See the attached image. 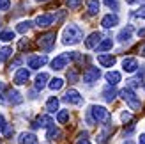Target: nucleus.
<instances>
[{
	"label": "nucleus",
	"mask_w": 145,
	"mask_h": 144,
	"mask_svg": "<svg viewBox=\"0 0 145 144\" xmlns=\"http://www.w3.org/2000/svg\"><path fill=\"white\" fill-rule=\"evenodd\" d=\"M82 39H83V30L78 25L71 23L64 28V32H62V43L64 45H78Z\"/></svg>",
	"instance_id": "nucleus-1"
},
{
	"label": "nucleus",
	"mask_w": 145,
	"mask_h": 144,
	"mask_svg": "<svg viewBox=\"0 0 145 144\" xmlns=\"http://www.w3.org/2000/svg\"><path fill=\"white\" fill-rule=\"evenodd\" d=\"M89 121L90 123H108L110 121V114H108V110L105 109V107L101 105H92L89 109Z\"/></svg>",
	"instance_id": "nucleus-2"
},
{
	"label": "nucleus",
	"mask_w": 145,
	"mask_h": 144,
	"mask_svg": "<svg viewBox=\"0 0 145 144\" xmlns=\"http://www.w3.org/2000/svg\"><path fill=\"white\" fill-rule=\"evenodd\" d=\"M120 98L124 100V102L131 107V110H140L142 109V102H140V98L135 94V91L133 89H129V87H124L120 91Z\"/></svg>",
	"instance_id": "nucleus-3"
},
{
	"label": "nucleus",
	"mask_w": 145,
	"mask_h": 144,
	"mask_svg": "<svg viewBox=\"0 0 145 144\" xmlns=\"http://www.w3.org/2000/svg\"><path fill=\"white\" fill-rule=\"evenodd\" d=\"M37 45L42 50H52L55 46V32H46L37 38Z\"/></svg>",
	"instance_id": "nucleus-4"
},
{
	"label": "nucleus",
	"mask_w": 145,
	"mask_h": 144,
	"mask_svg": "<svg viewBox=\"0 0 145 144\" xmlns=\"http://www.w3.org/2000/svg\"><path fill=\"white\" fill-rule=\"evenodd\" d=\"M101 77V69L99 68H87L85 69V73H83V82L85 84H92V82H97V78Z\"/></svg>",
	"instance_id": "nucleus-5"
},
{
	"label": "nucleus",
	"mask_w": 145,
	"mask_h": 144,
	"mask_svg": "<svg viewBox=\"0 0 145 144\" xmlns=\"http://www.w3.org/2000/svg\"><path fill=\"white\" fill-rule=\"evenodd\" d=\"M64 102L69 103V105H82L83 98L80 96V92H78L76 89H69L66 94H64Z\"/></svg>",
	"instance_id": "nucleus-6"
},
{
	"label": "nucleus",
	"mask_w": 145,
	"mask_h": 144,
	"mask_svg": "<svg viewBox=\"0 0 145 144\" xmlns=\"http://www.w3.org/2000/svg\"><path fill=\"white\" fill-rule=\"evenodd\" d=\"M46 62H48L46 55H34V57L28 59V68H30V69H39V68L44 66Z\"/></svg>",
	"instance_id": "nucleus-7"
},
{
	"label": "nucleus",
	"mask_w": 145,
	"mask_h": 144,
	"mask_svg": "<svg viewBox=\"0 0 145 144\" xmlns=\"http://www.w3.org/2000/svg\"><path fill=\"white\" fill-rule=\"evenodd\" d=\"M28 78H30V71H28L27 68H20L16 73H14V84L23 85V84H27Z\"/></svg>",
	"instance_id": "nucleus-8"
},
{
	"label": "nucleus",
	"mask_w": 145,
	"mask_h": 144,
	"mask_svg": "<svg viewBox=\"0 0 145 144\" xmlns=\"http://www.w3.org/2000/svg\"><path fill=\"white\" fill-rule=\"evenodd\" d=\"M67 61H69V57H67V54L57 55L55 59L52 61V68H53L55 71H60V69H64V68L67 66Z\"/></svg>",
	"instance_id": "nucleus-9"
},
{
	"label": "nucleus",
	"mask_w": 145,
	"mask_h": 144,
	"mask_svg": "<svg viewBox=\"0 0 145 144\" xmlns=\"http://www.w3.org/2000/svg\"><path fill=\"white\" fill-rule=\"evenodd\" d=\"M136 68H138V61H136L135 57H126V59L122 61V69H124L126 73H135Z\"/></svg>",
	"instance_id": "nucleus-10"
},
{
	"label": "nucleus",
	"mask_w": 145,
	"mask_h": 144,
	"mask_svg": "<svg viewBox=\"0 0 145 144\" xmlns=\"http://www.w3.org/2000/svg\"><path fill=\"white\" fill-rule=\"evenodd\" d=\"M101 25H103L105 28H113L115 25H119V16H117V14H106V16L103 18V20H101Z\"/></svg>",
	"instance_id": "nucleus-11"
},
{
	"label": "nucleus",
	"mask_w": 145,
	"mask_h": 144,
	"mask_svg": "<svg viewBox=\"0 0 145 144\" xmlns=\"http://www.w3.org/2000/svg\"><path fill=\"white\" fill-rule=\"evenodd\" d=\"M53 23V16L52 14H39L37 18H35V25L41 27V28H46Z\"/></svg>",
	"instance_id": "nucleus-12"
},
{
	"label": "nucleus",
	"mask_w": 145,
	"mask_h": 144,
	"mask_svg": "<svg viewBox=\"0 0 145 144\" xmlns=\"http://www.w3.org/2000/svg\"><path fill=\"white\" fill-rule=\"evenodd\" d=\"M18 142H20V144H39L37 137H35L32 132H23V133H20Z\"/></svg>",
	"instance_id": "nucleus-13"
},
{
	"label": "nucleus",
	"mask_w": 145,
	"mask_h": 144,
	"mask_svg": "<svg viewBox=\"0 0 145 144\" xmlns=\"http://www.w3.org/2000/svg\"><path fill=\"white\" fill-rule=\"evenodd\" d=\"M53 126V119L50 116H39L34 123V128H50Z\"/></svg>",
	"instance_id": "nucleus-14"
},
{
	"label": "nucleus",
	"mask_w": 145,
	"mask_h": 144,
	"mask_svg": "<svg viewBox=\"0 0 145 144\" xmlns=\"http://www.w3.org/2000/svg\"><path fill=\"white\" fill-rule=\"evenodd\" d=\"M99 43H101V34L99 32H92L89 38L85 39V46L87 48H96Z\"/></svg>",
	"instance_id": "nucleus-15"
},
{
	"label": "nucleus",
	"mask_w": 145,
	"mask_h": 144,
	"mask_svg": "<svg viewBox=\"0 0 145 144\" xmlns=\"http://www.w3.org/2000/svg\"><path fill=\"white\" fill-rule=\"evenodd\" d=\"M97 62H99L103 68H112L113 64L117 62V59H115L113 55H99V57H97Z\"/></svg>",
	"instance_id": "nucleus-16"
},
{
	"label": "nucleus",
	"mask_w": 145,
	"mask_h": 144,
	"mask_svg": "<svg viewBox=\"0 0 145 144\" xmlns=\"http://www.w3.org/2000/svg\"><path fill=\"white\" fill-rule=\"evenodd\" d=\"M48 78H50L48 73H39L37 77H35V89H37V91H42V89H44Z\"/></svg>",
	"instance_id": "nucleus-17"
},
{
	"label": "nucleus",
	"mask_w": 145,
	"mask_h": 144,
	"mask_svg": "<svg viewBox=\"0 0 145 144\" xmlns=\"http://www.w3.org/2000/svg\"><path fill=\"white\" fill-rule=\"evenodd\" d=\"M7 96H9V98H7V102H9L11 105H20L21 102H23V96H21L18 91H12L11 89L9 92H7Z\"/></svg>",
	"instance_id": "nucleus-18"
},
{
	"label": "nucleus",
	"mask_w": 145,
	"mask_h": 144,
	"mask_svg": "<svg viewBox=\"0 0 145 144\" xmlns=\"http://www.w3.org/2000/svg\"><path fill=\"white\" fill-rule=\"evenodd\" d=\"M105 78L108 80V84L113 87V85H117L120 82V73H119V71H108V73L105 75Z\"/></svg>",
	"instance_id": "nucleus-19"
},
{
	"label": "nucleus",
	"mask_w": 145,
	"mask_h": 144,
	"mask_svg": "<svg viewBox=\"0 0 145 144\" xmlns=\"http://www.w3.org/2000/svg\"><path fill=\"white\" fill-rule=\"evenodd\" d=\"M99 0H87V11H89L90 16H94V14L99 13Z\"/></svg>",
	"instance_id": "nucleus-20"
},
{
	"label": "nucleus",
	"mask_w": 145,
	"mask_h": 144,
	"mask_svg": "<svg viewBox=\"0 0 145 144\" xmlns=\"http://www.w3.org/2000/svg\"><path fill=\"white\" fill-rule=\"evenodd\" d=\"M131 34H133V27L122 28V30L119 32V36H117V39H119L120 43H126V41H129V39H131Z\"/></svg>",
	"instance_id": "nucleus-21"
},
{
	"label": "nucleus",
	"mask_w": 145,
	"mask_h": 144,
	"mask_svg": "<svg viewBox=\"0 0 145 144\" xmlns=\"http://www.w3.org/2000/svg\"><path fill=\"white\" fill-rule=\"evenodd\" d=\"M46 110H48L50 114H53V112L59 110V98H57V96H52V98H50L48 102H46Z\"/></svg>",
	"instance_id": "nucleus-22"
},
{
	"label": "nucleus",
	"mask_w": 145,
	"mask_h": 144,
	"mask_svg": "<svg viewBox=\"0 0 145 144\" xmlns=\"http://www.w3.org/2000/svg\"><path fill=\"white\" fill-rule=\"evenodd\" d=\"M112 46H113V41L112 39H103L99 43V45L96 46V52H108V50H112Z\"/></svg>",
	"instance_id": "nucleus-23"
},
{
	"label": "nucleus",
	"mask_w": 145,
	"mask_h": 144,
	"mask_svg": "<svg viewBox=\"0 0 145 144\" xmlns=\"http://www.w3.org/2000/svg\"><path fill=\"white\" fill-rule=\"evenodd\" d=\"M112 132H113V126H112V125H106V126H105V130L97 135V142H99V144H105V142H106V137H108V135H110Z\"/></svg>",
	"instance_id": "nucleus-24"
},
{
	"label": "nucleus",
	"mask_w": 145,
	"mask_h": 144,
	"mask_svg": "<svg viewBox=\"0 0 145 144\" xmlns=\"http://www.w3.org/2000/svg\"><path fill=\"white\" fill-rule=\"evenodd\" d=\"M46 137H48L50 141H57V139H60V137H62V132L59 130V128H55V125H53V126H50V128H48Z\"/></svg>",
	"instance_id": "nucleus-25"
},
{
	"label": "nucleus",
	"mask_w": 145,
	"mask_h": 144,
	"mask_svg": "<svg viewBox=\"0 0 145 144\" xmlns=\"http://www.w3.org/2000/svg\"><path fill=\"white\" fill-rule=\"evenodd\" d=\"M30 27H32V21H20L18 23V27H16V32H20V34H25V32H28L30 30Z\"/></svg>",
	"instance_id": "nucleus-26"
},
{
	"label": "nucleus",
	"mask_w": 145,
	"mask_h": 144,
	"mask_svg": "<svg viewBox=\"0 0 145 144\" xmlns=\"http://www.w3.org/2000/svg\"><path fill=\"white\" fill-rule=\"evenodd\" d=\"M115 94H117V92H115V89L112 87V85L103 91V98L106 100V102H113V100H115Z\"/></svg>",
	"instance_id": "nucleus-27"
},
{
	"label": "nucleus",
	"mask_w": 145,
	"mask_h": 144,
	"mask_svg": "<svg viewBox=\"0 0 145 144\" xmlns=\"http://www.w3.org/2000/svg\"><path fill=\"white\" fill-rule=\"evenodd\" d=\"M11 55H12V48H11V46H4V48H0V62L7 61Z\"/></svg>",
	"instance_id": "nucleus-28"
},
{
	"label": "nucleus",
	"mask_w": 145,
	"mask_h": 144,
	"mask_svg": "<svg viewBox=\"0 0 145 144\" xmlns=\"http://www.w3.org/2000/svg\"><path fill=\"white\" fill-rule=\"evenodd\" d=\"M48 85H50V89H52V91H59V89L64 87V80H62V78H53Z\"/></svg>",
	"instance_id": "nucleus-29"
},
{
	"label": "nucleus",
	"mask_w": 145,
	"mask_h": 144,
	"mask_svg": "<svg viewBox=\"0 0 145 144\" xmlns=\"http://www.w3.org/2000/svg\"><path fill=\"white\" fill-rule=\"evenodd\" d=\"M57 121H59L60 125L67 123L69 121V110H59V114H57Z\"/></svg>",
	"instance_id": "nucleus-30"
},
{
	"label": "nucleus",
	"mask_w": 145,
	"mask_h": 144,
	"mask_svg": "<svg viewBox=\"0 0 145 144\" xmlns=\"http://www.w3.org/2000/svg\"><path fill=\"white\" fill-rule=\"evenodd\" d=\"M11 39H14L12 30H2L0 32V41H11Z\"/></svg>",
	"instance_id": "nucleus-31"
},
{
	"label": "nucleus",
	"mask_w": 145,
	"mask_h": 144,
	"mask_svg": "<svg viewBox=\"0 0 145 144\" xmlns=\"http://www.w3.org/2000/svg\"><path fill=\"white\" fill-rule=\"evenodd\" d=\"M67 80H69V82H78V73H76V69L71 68V69L67 71Z\"/></svg>",
	"instance_id": "nucleus-32"
},
{
	"label": "nucleus",
	"mask_w": 145,
	"mask_h": 144,
	"mask_svg": "<svg viewBox=\"0 0 145 144\" xmlns=\"http://www.w3.org/2000/svg\"><path fill=\"white\" fill-rule=\"evenodd\" d=\"M67 5H69V9L72 11H76L80 5H82V0H67Z\"/></svg>",
	"instance_id": "nucleus-33"
},
{
	"label": "nucleus",
	"mask_w": 145,
	"mask_h": 144,
	"mask_svg": "<svg viewBox=\"0 0 145 144\" xmlns=\"http://www.w3.org/2000/svg\"><path fill=\"white\" fill-rule=\"evenodd\" d=\"M105 4H106V7H110V9H113V11L119 9V2H117V0H105Z\"/></svg>",
	"instance_id": "nucleus-34"
},
{
	"label": "nucleus",
	"mask_w": 145,
	"mask_h": 144,
	"mask_svg": "<svg viewBox=\"0 0 145 144\" xmlns=\"http://www.w3.org/2000/svg\"><path fill=\"white\" fill-rule=\"evenodd\" d=\"M120 119H122V123H131L133 116H131L129 112H122V114H120Z\"/></svg>",
	"instance_id": "nucleus-35"
},
{
	"label": "nucleus",
	"mask_w": 145,
	"mask_h": 144,
	"mask_svg": "<svg viewBox=\"0 0 145 144\" xmlns=\"http://www.w3.org/2000/svg\"><path fill=\"white\" fill-rule=\"evenodd\" d=\"M11 7V2L9 0H0V11H7Z\"/></svg>",
	"instance_id": "nucleus-36"
},
{
	"label": "nucleus",
	"mask_w": 145,
	"mask_h": 144,
	"mask_svg": "<svg viewBox=\"0 0 145 144\" xmlns=\"http://www.w3.org/2000/svg\"><path fill=\"white\" fill-rule=\"evenodd\" d=\"M76 144H90V141L87 139V133H82V135H80V139L76 141Z\"/></svg>",
	"instance_id": "nucleus-37"
},
{
	"label": "nucleus",
	"mask_w": 145,
	"mask_h": 144,
	"mask_svg": "<svg viewBox=\"0 0 145 144\" xmlns=\"http://www.w3.org/2000/svg\"><path fill=\"white\" fill-rule=\"evenodd\" d=\"M5 128H7V125H5V119H4V116L0 114V133H4L5 132Z\"/></svg>",
	"instance_id": "nucleus-38"
},
{
	"label": "nucleus",
	"mask_w": 145,
	"mask_h": 144,
	"mask_svg": "<svg viewBox=\"0 0 145 144\" xmlns=\"http://www.w3.org/2000/svg\"><path fill=\"white\" fill-rule=\"evenodd\" d=\"M135 14H136V16H138V18H145V5H143V7H140V9L136 11Z\"/></svg>",
	"instance_id": "nucleus-39"
},
{
	"label": "nucleus",
	"mask_w": 145,
	"mask_h": 144,
	"mask_svg": "<svg viewBox=\"0 0 145 144\" xmlns=\"http://www.w3.org/2000/svg\"><path fill=\"white\" fill-rule=\"evenodd\" d=\"M4 89H5L4 82H0V102H4V100H2V92H4Z\"/></svg>",
	"instance_id": "nucleus-40"
},
{
	"label": "nucleus",
	"mask_w": 145,
	"mask_h": 144,
	"mask_svg": "<svg viewBox=\"0 0 145 144\" xmlns=\"http://www.w3.org/2000/svg\"><path fill=\"white\" fill-rule=\"evenodd\" d=\"M138 144H145V133L140 135V139H138Z\"/></svg>",
	"instance_id": "nucleus-41"
},
{
	"label": "nucleus",
	"mask_w": 145,
	"mask_h": 144,
	"mask_svg": "<svg viewBox=\"0 0 145 144\" xmlns=\"http://www.w3.org/2000/svg\"><path fill=\"white\" fill-rule=\"evenodd\" d=\"M140 55H143V57H145V45L140 48Z\"/></svg>",
	"instance_id": "nucleus-42"
},
{
	"label": "nucleus",
	"mask_w": 145,
	"mask_h": 144,
	"mask_svg": "<svg viewBox=\"0 0 145 144\" xmlns=\"http://www.w3.org/2000/svg\"><path fill=\"white\" fill-rule=\"evenodd\" d=\"M138 36H145V28H142V30H138Z\"/></svg>",
	"instance_id": "nucleus-43"
},
{
	"label": "nucleus",
	"mask_w": 145,
	"mask_h": 144,
	"mask_svg": "<svg viewBox=\"0 0 145 144\" xmlns=\"http://www.w3.org/2000/svg\"><path fill=\"white\" fill-rule=\"evenodd\" d=\"M126 2H127V4H135V2H136V0H126Z\"/></svg>",
	"instance_id": "nucleus-44"
},
{
	"label": "nucleus",
	"mask_w": 145,
	"mask_h": 144,
	"mask_svg": "<svg viewBox=\"0 0 145 144\" xmlns=\"http://www.w3.org/2000/svg\"><path fill=\"white\" fill-rule=\"evenodd\" d=\"M35 2H48V0H35Z\"/></svg>",
	"instance_id": "nucleus-45"
},
{
	"label": "nucleus",
	"mask_w": 145,
	"mask_h": 144,
	"mask_svg": "<svg viewBox=\"0 0 145 144\" xmlns=\"http://www.w3.org/2000/svg\"><path fill=\"white\" fill-rule=\"evenodd\" d=\"M124 144H133V142H131V141H126V142H124Z\"/></svg>",
	"instance_id": "nucleus-46"
}]
</instances>
